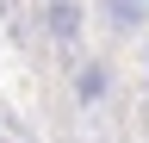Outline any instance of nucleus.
<instances>
[{
	"label": "nucleus",
	"instance_id": "obj_1",
	"mask_svg": "<svg viewBox=\"0 0 149 143\" xmlns=\"http://www.w3.org/2000/svg\"><path fill=\"white\" fill-rule=\"evenodd\" d=\"M37 25H44V38H50V44L74 50V44H81V31H87V6H81V0H44Z\"/></svg>",
	"mask_w": 149,
	"mask_h": 143
},
{
	"label": "nucleus",
	"instance_id": "obj_2",
	"mask_svg": "<svg viewBox=\"0 0 149 143\" xmlns=\"http://www.w3.org/2000/svg\"><path fill=\"white\" fill-rule=\"evenodd\" d=\"M106 87H112V68L106 62H81V68H74V100H81V106H100Z\"/></svg>",
	"mask_w": 149,
	"mask_h": 143
},
{
	"label": "nucleus",
	"instance_id": "obj_3",
	"mask_svg": "<svg viewBox=\"0 0 149 143\" xmlns=\"http://www.w3.org/2000/svg\"><path fill=\"white\" fill-rule=\"evenodd\" d=\"M106 19H112V31H137L149 13H143V0H106Z\"/></svg>",
	"mask_w": 149,
	"mask_h": 143
},
{
	"label": "nucleus",
	"instance_id": "obj_4",
	"mask_svg": "<svg viewBox=\"0 0 149 143\" xmlns=\"http://www.w3.org/2000/svg\"><path fill=\"white\" fill-rule=\"evenodd\" d=\"M0 19H6V0H0Z\"/></svg>",
	"mask_w": 149,
	"mask_h": 143
},
{
	"label": "nucleus",
	"instance_id": "obj_5",
	"mask_svg": "<svg viewBox=\"0 0 149 143\" xmlns=\"http://www.w3.org/2000/svg\"><path fill=\"white\" fill-rule=\"evenodd\" d=\"M0 143H19V137H0Z\"/></svg>",
	"mask_w": 149,
	"mask_h": 143
}]
</instances>
